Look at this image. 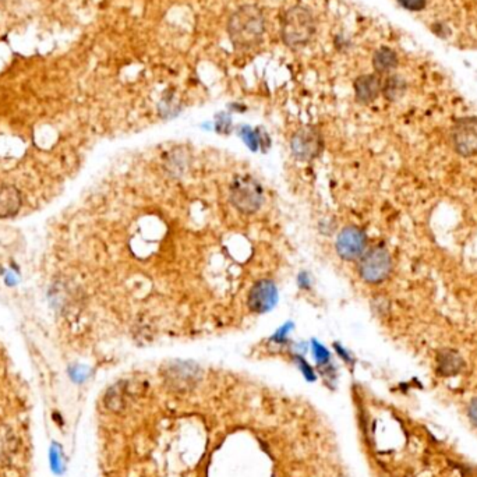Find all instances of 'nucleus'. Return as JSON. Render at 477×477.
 Listing matches in <instances>:
<instances>
[{
	"label": "nucleus",
	"instance_id": "obj_10",
	"mask_svg": "<svg viewBox=\"0 0 477 477\" xmlns=\"http://www.w3.org/2000/svg\"><path fill=\"white\" fill-rule=\"evenodd\" d=\"M465 368V360L454 349H441L436 356V371L441 377L458 375Z\"/></svg>",
	"mask_w": 477,
	"mask_h": 477
},
{
	"label": "nucleus",
	"instance_id": "obj_14",
	"mask_svg": "<svg viewBox=\"0 0 477 477\" xmlns=\"http://www.w3.org/2000/svg\"><path fill=\"white\" fill-rule=\"evenodd\" d=\"M381 91H383L384 97L388 101H397V100L403 97V93L406 91V82L403 78H401L398 76H392V77L387 78L383 88H381Z\"/></svg>",
	"mask_w": 477,
	"mask_h": 477
},
{
	"label": "nucleus",
	"instance_id": "obj_13",
	"mask_svg": "<svg viewBox=\"0 0 477 477\" xmlns=\"http://www.w3.org/2000/svg\"><path fill=\"white\" fill-rule=\"evenodd\" d=\"M373 65L378 73H387L397 67L398 56L390 47H381L373 58Z\"/></svg>",
	"mask_w": 477,
	"mask_h": 477
},
{
	"label": "nucleus",
	"instance_id": "obj_8",
	"mask_svg": "<svg viewBox=\"0 0 477 477\" xmlns=\"http://www.w3.org/2000/svg\"><path fill=\"white\" fill-rule=\"evenodd\" d=\"M278 302V289L274 282L268 279L258 280L253 285L249 293V307L253 313H267Z\"/></svg>",
	"mask_w": 477,
	"mask_h": 477
},
{
	"label": "nucleus",
	"instance_id": "obj_12",
	"mask_svg": "<svg viewBox=\"0 0 477 477\" xmlns=\"http://www.w3.org/2000/svg\"><path fill=\"white\" fill-rule=\"evenodd\" d=\"M381 81L374 74H364L355 81V95L360 104H370L378 98L381 92Z\"/></svg>",
	"mask_w": 477,
	"mask_h": 477
},
{
	"label": "nucleus",
	"instance_id": "obj_2",
	"mask_svg": "<svg viewBox=\"0 0 477 477\" xmlns=\"http://www.w3.org/2000/svg\"><path fill=\"white\" fill-rule=\"evenodd\" d=\"M315 32V23L311 13L304 8H292L282 17L280 34L283 42L298 49L307 45Z\"/></svg>",
	"mask_w": 477,
	"mask_h": 477
},
{
	"label": "nucleus",
	"instance_id": "obj_17",
	"mask_svg": "<svg viewBox=\"0 0 477 477\" xmlns=\"http://www.w3.org/2000/svg\"><path fill=\"white\" fill-rule=\"evenodd\" d=\"M467 414H469V419L472 420V423L474 425H477V398L470 401L469 408H467Z\"/></svg>",
	"mask_w": 477,
	"mask_h": 477
},
{
	"label": "nucleus",
	"instance_id": "obj_16",
	"mask_svg": "<svg viewBox=\"0 0 477 477\" xmlns=\"http://www.w3.org/2000/svg\"><path fill=\"white\" fill-rule=\"evenodd\" d=\"M399 5L410 12H420L425 6V0H398Z\"/></svg>",
	"mask_w": 477,
	"mask_h": 477
},
{
	"label": "nucleus",
	"instance_id": "obj_1",
	"mask_svg": "<svg viewBox=\"0 0 477 477\" xmlns=\"http://www.w3.org/2000/svg\"><path fill=\"white\" fill-rule=\"evenodd\" d=\"M265 31V23L261 12L253 6L237 9L229 20L228 32L234 46L249 49L258 45Z\"/></svg>",
	"mask_w": 477,
	"mask_h": 477
},
{
	"label": "nucleus",
	"instance_id": "obj_19",
	"mask_svg": "<svg viewBox=\"0 0 477 477\" xmlns=\"http://www.w3.org/2000/svg\"><path fill=\"white\" fill-rule=\"evenodd\" d=\"M0 271H2V268H0Z\"/></svg>",
	"mask_w": 477,
	"mask_h": 477
},
{
	"label": "nucleus",
	"instance_id": "obj_18",
	"mask_svg": "<svg viewBox=\"0 0 477 477\" xmlns=\"http://www.w3.org/2000/svg\"><path fill=\"white\" fill-rule=\"evenodd\" d=\"M315 357L318 359V360H326L328 359V353L325 352V349L324 348H321V346H315Z\"/></svg>",
	"mask_w": 477,
	"mask_h": 477
},
{
	"label": "nucleus",
	"instance_id": "obj_11",
	"mask_svg": "<svg viewBox=\"0 0 477 477\" xmlns=\"http://www.w3.org/2000/svg\"><path fill=\"white\" fill-rule=\"evenodd\" d=\"M23 200L13 184L0 183V218H10L19 214Z\"/></svg>",
	"mask_w": 477,
	"mask_h": 477
},
{
	"label": "nucleus",
	"instance_id": "obj_7",
	"mask_svg": "<svg viewBox=\"0 0 477 477\" xmlns=\"http://www.w3.org/2000/svg\"><path fill=\"white\" fill-rule=\"evenodd\" d=\"M322 150V138L314 127L300 129L292 138V151L300 161H311Z\"/></svg>",
	"mask_w": 477,
	"mask_h": 477
},
{
	"label": "nucleus",
	"instance_id": "obj_9",
	"mask_svg": "<svg viewBox=\"0 0 477 477\" xmlns=\"http://www.w3.org/2000/svg\"><path fill=\"white\" fill-rule=\"evenodd\" d=\"M165 378L172 388L186 391L199 383L200 370L192 363H173L165 371Z\"/></svg>",
	"mask_w": 477,
	"mask_h": 477
},
{
	"label": "nucleus",
	"instance_id": "obj_15",
	"mask_svg": "<svg viewBox=\"0 0 477 477\" xmlns=\"http://www.w3.org/2000/svg\"><path fill=\"white\" fill-rule=\"evenodd\" d=\"M107 408L112 412H122L124 409V391L120 384L112 387L105 397Z\"/></svg>",
	"mask_w": 477,
	"mask_h": 477
},
{
	"label": "nucleus",
	"instance_id": "obj_3",
	"mask_svg": "<svg viewBox=\"0 0 477 477\" xmlns=\"http://www.w3.org/2000/svg\"><path fill=\"white\" fill-rule=\"evenodd\" d=\"M229 199L241 212L253 214L263 204V187L250 176H238L230 186Z\"/></svg>",
	"mask_w": 477,
	"mask_h": 477
},
{
	"label": "nucleus",
	"instance_id": "obj_6",
	"mask_svg": "<svg viewBox=\"0 0 477 477\" xmlns=\"http://www.w3.org/2000/svg\"><path fill=\"white\" fill-rule=\"evenodd\" d=\"M452 141L462 157L477 155V118H462L452 129Z\"/></svg>",
	"mask_w": 477,
	"mask_h": 477
},
{
	"label": "nucleus",
	"instance_id": "obj_4",
	"mask_svg": "<svg viewBox=\"0 0 477 477\" xmlns=\"http://www.w3.org/2000/svg\"><path fill=\"white\" fill-rule=\"evenodd\" d=\"M392 271V260L388 250L383 246H375L366 252L359 263V274L367 283L377 285L384 282Z\"/></svg>",
	"mask_w": 477,
	"mask_h": 477
},
{
	"label": "nucleus",
	"instance_id": "obj_5",
	"mask_svg": "<svg viewBox=\"0 0 477 477\" xmlns=\"http://www.w3.org/2000/svg\"><path fill=\"white\" fill-rule=\"evenodd\" d=\"M335 247L340 257L346 261L362 258L367 247V236L357 226H346L340 232Z\"/></svg>",
	"mask_w": 477,
	"mask_h": 477
}]
</instances>
